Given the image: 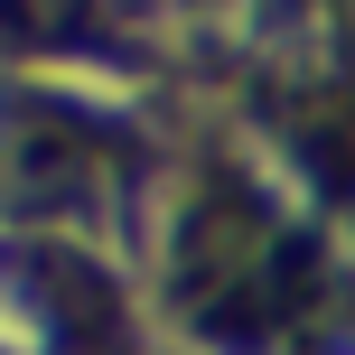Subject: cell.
I'll return each instance as SVG.
<instances>
[{
	"label": "cell",
	"mask_w": 355,
	"mask_h": 355,
	"mask_svg": "<svg viewBox=\"0 0 355 355\" xmlns=\"http://www.w3.org/2000/svg\"><path fill=\"white\" fill-rule=\"evenodd\" d=\"M300 281H309V262L252 196H206L178 234V300L215 337H271L300 309Z\"/></svg>",
	"instance_id": "obj_1"
},
{
	"label": "cell",
	"mask_w": 355,
	"mask_h": 355,
	"mask_svg": "<svg viewBox=\"0 0 355 355\" xmlns=\"http://www.w3.org/2000/svg\"><path fill=\"white\" fill-rule=\"evenodd\" d=\"M0 178L28 196H75L85 178H103V141L85 122H66V112H19L0 131Z\"/></svg>",
	"instance_id": "obj_2"
}]
</instances>
